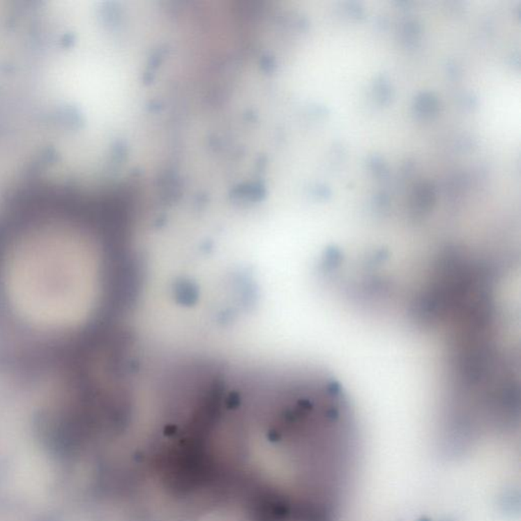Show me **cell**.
Masks as SVG:
<instances>
[{"label": "cell", "instance_id": "1", "mask_svg": "<svg viewBox=\"0 0 521 521\" xmlns=\"http://www.w3.org/2000/svg\"><path fill=\"white\" fill-rule=\"evenodd\" d=\"M8 290L31 322L68 327L96 308L104 286V264L96 239L70 222L36 227L15 250Z\"/></svg>", "mask_w": 521, "mask_h": 521}]
</instances>
